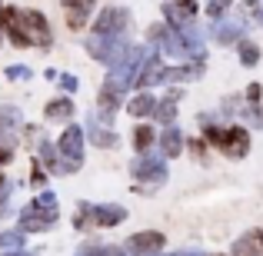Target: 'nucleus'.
<instances>
[{
    "label": "nucleus",
    "mask_w": 263,
    "mask_h": 256,
    "mask_svg": "<svg viewBox=\"0 0 263 256\" xmlns=\"http://www.w3.org/2000/svg\"><path fill=\"white\" fill-rule=\"evenodd\" d=\"M4 33L13 47H50V24L40 10H20L10 7V17L4 24Z\"/></svg>",
    "instance_id": "obj_1"
},
{
    "label": "nucleus",
    "mask_w": 263,
    "mask_h": 256,
    "mask_svg": "<svg viewBox=\"0 0 263 256\" xmlns=\"http://www.w3.org/2000/svg\"><path fill=\"white\" fill-rule=\"evenodd\" d=\"M197 120H200V127H203L206 143H210V147H217L223 156L240 160V156L250 153V133H247L243 127H237V123H233V127H220V123H213L206 113H200Z\"/></svg>",
    "instance_id": "obj_2"
},
{
    "label": "nucleus",
    "mask_w": 263,
    "mask_h": 256,
    "mask_svg": "<svg viewBox=\"0 0 263 256\" xmlns=\"http://www.w3.org/2000/svg\"><path fill=\"white\" fill-rule=\"evenodd\" d=\"M127 220V210L117 203H80L73 213V230H110V226H120Z\"/></svg>",
    "instance_id": "obj_3"
},
{
    "label": "nucleus",
    "mask_w": 263,
    "mask_h": 256,
    "mask_svg": "<svg viewBox=\"0 0 263 256\" xmlns=\"http://www.w3.org/2000/svg\"><path fill=\"white\" fill-rule=\"evenodd\" d=\"M84 140L87 133L70 123V127L60 133V143H57V156H60V173H77L84 167Z\"/></svg>",
    "instance_id": "obj_4"
},
{
    "label": "nucleus",
    "mask_w": 263,
    "mask_h": 256,
    "mask_svg": "<svg viewBox=\"0 0 263 256\" xmlns=\"http://www.w3.org/2000/svg\"><path fill=\"white\" fill-rule=\"evenodd\" d=\"M130 173H134V180L140 183V190H154V186H160L163 180H167V163L157 153H140L130 163Z\"/></svg>",
    "instance_id": "obj_5"
},
{
    "label": "nucleus",
    "mask_w": 263,
    "mask_h": 256,
    "mask_svg": "<svg viewBox=\"0 0 263 256\" xmlns=\"http://www.w3.org/2000/svg\"><path fill=\"white\" fill-rule=\"evenodd\" d=\"M87 53L93 60H100V64H107V67H117L123 57L130 53V44L123 37H90L87 40Z\"/></svg>",
    "instance_id": "obj_6"
},
{
    "label": "nucleus",
    "mask_w": 263,
    "mask_h": 256,
    "mask_svg": "<svg viewBox=\"0 0 263 256\" xmlns=\"http://www.w3.org/2000/svg\"><path fill=\"white\" fill-rule=\"evenodd\" d=\"M130 30V13L123 7H107L97 13L93 20V33L97 37H127Z\"/></svg>",
    "instance_id": "obj_7"
},
{
    "label": "nucleus",
    "mask_w": 263,
    "mask_h": 256,
    "mask_svg": "<svg viewBox=\"0 0 263 256\" xmlns=\"http://www.w3.org/2000/svg\"><path fill=\"white\" fill-rule=\"evenodd\" d=\"M60 210H40V206H24L20 210V233H47L57 223Z\"/></svg>",
    "instance_id": "obj_8"
},
{
    "label": "nucleus",
    "mask_w": 263,
    "mask_h": 256,
    "mask_svg": "<svg viewBox=\"0 0 263 256\" xmlns=\"http://www.w3.org/2000/svg\"><path fill=\"white\" fill-rule=\"evenodd\" d=\"M123 90L120 84H114V80H103V87H100V93H97V110H100V123H110L114 120V113L120 110V103H123Z\"/></svg>",
    "instance_id": "obj_9"
},
{
    "label": "nucleus",
    "mask_w": 263,
    "mask_h": 256,
    "mask_svg": "<svg viewBox=\"0 0 263 256\" xmlns=\"http://www.w3.org/2000/svg\"><path fill=\"white\" fill-rule=\"evenodd\" d=\"M163 243H167V237L157 230H143V233H134V237L127 240V256H157L163 250Z\"/></svg>",
    "instance_id": "obj_10"
},
{
    "label": "nucleus",
    "mask_w": 263,
    "mask_h": 256,
    "mask_svg": "<svg viewBox=\"0 0 263 256\" xmlns=\"http://www.w3.org/2000/svg\"><path fill=\"white\" fill-rule=\"evenodd\" d=\"M167 77H170V67L163 64V60L157 57L154 50H150V57L143 60V67H140V77H137V84H134V87H143V90H147V87H157V84H163Z\"/></svg>",
    "instance_id": "obj_11"
},
{
    "label": "nucleus",
    "mask_w": 263,
    "mask_h": 256,
    "mask_svg": "<svg viewBox=\"0 0 263 256\" xmlns=\"http://www.w3.org/2000/svg\"><path fill=\"white\" fill-rule=\"evenodd\" d=\"M64 4V13H67V27L70 30H84L90 24V13H93L97 0H60Z\"/></svg>",
    "instance_id": "obj_12"
},
{
    "label": "nucleus",
    "mask_w": 263,
    "mask_h": 256,
    "mask_svg": "<svg viewBox=\"0 0 263 256\" xmlns=\"http://www.w3.org/2000/svg\"><path fill=\"white\" fill-rule=\"evenodd\" d=\"M163 13H167L170 27H186L197 13V0H170V4H163Z\"/></svg>",
    "instance_id": "obj_13"
},
{
    "label": "nucleus",
    "mask_w": 263,
    "mask_h": 256,
    "mask_svg": "<svg viewBox=\"0 0 263 256\" xmlns=\"http://www.w3.org/2000/svg\"><path fill=\"white\" fill-rule=\"evenodd\" d=\"M87 140L93 143V147H100V150H114L117 143H120V140H117V133H114V130H110L107 123H100L97 116L87 123Z\"/></svg>",
    "instance_id": "obj_14"
},
{
    "label": "nucleus",
    "mask_w": 263,
    "mask_h": 256,
    "mask_svg": "<svg viewBox=\"0 0 263 256\" xmlns=\"http://www.w3.org/2000/svg\"><path fill=\"white\" fill-rule=\"evenodd\" d=\"M213 37L220 40L223 47H230V44H237V40H243V24L240 20H217V27H213Z\"/></svg>",
    "instance_id": "obj_15"
},
{
    "label": "nucleus",
    "mask_w": 263,
    "mask_h": 256,
    "mask_svg": "<svg viewBox=\"0 0 263 256\" xmlns=\"http://www.w3.org/2000/svg\"><path fill=\"white\" fill-rule=\"evenodd\" d=\"M183 150H186L183 133H180L177 127H163V133H160V153L163 156H180Z\"/></svg>",
    "instance_id": "obj_16"
},
{
    "label": "nucleus",
    "mask_w": 263,
    "mask_h": 256,
    "mask_svg": "<svg viewBox=\"0 0 263 256\" xmlns=\"http://www.w3.org/2000/svg\"><path fill=\"white\" fill-rule=\"evenodd\" d=\"M44 116L47 120H73V100L70 96H57L44 107Z\"/></svg>",
    "instance_id": "obj_17"
},
{
    "label": "nucleus",
    "mask_w": 263,
    "mask_h": 256,
    "mask_svg": "<svg viewBox=\"0 0 263 256\" xmlns=\"http://www.w3.org/2000/svg\"><path fill=\"white\" fill-rule=\"evenodd\" d=\"M154 110H157L154 93H137L134 100L127 103V113L130 116H154Z\"/></svg>",
    "instance_id": "obj_18"
},
{
    "label": "nucleus",
    "mask_w": 263,
    "mask_h": 256,
    "mask_svg": "<svg viewBox=\"0 0 263 256\" xmlns=\"http://www.w3.org/2000/svg\"><path fill=\"white\" fill-rule=\"evenodd\" d=\"M230 256H263V246L257 240V233H247L243 240H237L233 243V253Z\"/></svg>",
    "instance_id": "obj_19"
},
{
    "label": "nucleus",
    "mask_w": 263,
    "mask_h": 256,
    "mask_svg": "<svg viewBox=\"0 0 263 256\" xmlns=\"http://www.w3.org/2000/svg\"><path fill=\"white\" fill-rule=\"evenodd\" d=\"M203 70H206L203 60H190V64H183V67H170V77L167 80H197Z\"/></svg>",
    "instance_id": "obj_20"
},
{
    "label": "nucleus",
    "mask_w": 263,
    "mask_h": 256,
    "mask_svg": "<svg viewBox=\"0 0 263 256\" xmlns=\"http://www.w3.org/2000/svg\"><path fill=\"white\" fill-rule=\"evenodd\" d=\"M134 147H137V153H150V147H154V127L150 123H140L134 130Z\"/></svg>",
    "instance_id": "obj_21"
},
{
    "label": "nucleus",
    "mask_w": 263,
    "mask_h": 256,
    "mask_svg": "<svg viewBox=\"0 0 263 256\" xmlns=\"http://www.w3.org/2000/svg\"><path fill=\"white\" fill-rule=\"evenodd\" d=\"M73 256H127V250L123 246H100V243H87L80 246Z\"/></svg>",
    "instance_id": "obj_22"
},
{
    "label": "nucleus",
    "mask_w": 263,
    "mask_h": 256,
    "mask_svg": "<svg viewBox=\"0 0 263 256\" xmlns=\"http://www.w3.org/2000/svg\"><path fill=\"white\" fill-rule=\"evenodd\" d=\"M154 116L163 123V127H174V120H177V100H174V96L160 100V103H157V110H154Z\"/></svg>",
    "instance_id": "obj_23"
},
{
    "label": "nucleus",
    "mask_w": 263,
    "mask_h": 256,
    "mask_svg": "<svg viewBox=\"0 0 263 256\" xmlns=\"http://www.w3.org/2000/svg\"><path fill=\"white\" fill-rule=\"evenodd\" d=\"M40 163H47L50 173H60V156H57V143L40 140Z\"/></svg>",
    "instance_id": "obj_24"
},
{
    "label": "nucleus",
    "mask_w": 263,
    "mask_h": 256,
    "mask_svg": "<svg viewBox=\"0 0 263 256\" xmlns=\"http://www.w3.org/2000/svg\"><path fill=\"white\" fill-rule=\"evenodd\" d=\"M13 150H17V136L0 130V167H7V163L13 160Z\"/></svg>",
    "instance_id": "obj_25"
},
{
    "label": "nucleus",
    "mask_w": 263,
    "mask_h": 256,
    "mask_svg": "<svg viewBox=\"0 0 263 256\" xmlns=\"http://www.w3.org/2000/svg\"><path fill=\"white\" fill-rule=\"evenodd\" d=\"M240 64L243 67H257L260 64V47L253 40H240Z\"/></svg>",
    "instance_id": "obj_26"
},
{
    "label": "nucleus",
    "mask_w": 263,
    "mask_h": 256,
    "mask_svg": "<svg viewBox=\"0 0 263 256\" xmlns=\"http://www.w3.org/2000/svg\"><path fill=\"white\" fill-rule=\"evenodd\" d=\"M24 237L27 233H20V230H4L0 233V250H17V246H24Z\"/></svg>",
    "instance_id": "obj_27"
},
{
    "label": "nucleus",
    "mask_w": 263,
    "mask_h": 256,
    "mask_svg": "<svg viewBox=\"0 0 263 256\" xmlns=\"http://www.w3.org/2000/svg\"><path fill=\"white\" fill-rule=\"evenodd\" d=\"M230 4H233V0H206V17H210V20H220Z\"/></svg>",
    "instance_id": "obj_28"
},
{
    "label": "nucleus",
    "mask_w": 263,
    "mask_h": 256,
    "mask_svg": "<svg viewBox=\"0 0 263 256\" xmlns=\"http://www.w3.org/2000/svg\"><path fill=\"white\" fill-rule=\"evenodd\" d=\"M33 206H40V210H60V206H57V196H53L50 190H44L40 196H33Z\"/></svg>",
    "instance_id": "obj_29"
},
{
    "label": "nucleus",
    "mask_w": 263,
    "mask_h": 256,
    "mask_svg": "<svg viewBox=\"0 0 263 256\" xmlns=\"http://www.w3.org/2000/svg\"><path fill=\"white\" fill-rule=\"evenodd\" d=\"M30 183H33V186H44V183H47V173H44V167H40V160L30 163Z\"/></svg>",
    "instance_id": "obj_30"
},
{
    "label": "nucleus",
    "mask_w": 263,
    "mask_h": 256,
    "mask_svg": "<svg viewBox=\"0 0 263 256\" xmlns=\"http://www.w3.org/2000/svg\"><path fill=\"white\" fill-rule=\"evenodd\" d=\"M7 77H10V80H27V77H30V70L20 67V64H13V67H7Z\"/></svg>",
    "instance_id": "obj_31"
},
{
    "label": "nucleus",
    "mask_w": 263,
    "mask_h": 256,
    "mask_svg": "<svg viewBox=\"0 0 263 256\" xmlns=\"http://www.w3.org/2000/svg\"><path fill=\"white\" fill-rule=\"evenodd\" d=\"M260 96H263V87L260 84H250V87H247V103H257Z\"/></svg>",
    "instance_id": "obj_32"
},
{
    "label": "nucleus",
    "mask_w": 263,
    "mask_h": 256,
    "mask_svg": "<svg viewBox=\"0 0 263 256\" xmlns=\"http://www.w3.org/2000/svg\"><path fill=\"white\" fill-rule=\"evenodd\" d=\"M60 87H64L67 93H77V77H70V73H64V77H60Z\"/></svg>",
    "instance_id": "obj_33"
},
{
    "label": "nucleus",
    "mask_w": 263,
    "mask_h": 256,
    "mask_svg": "<svg viewBox=\"0 0 263 256\" xmlns=\"http://www.w3.org/2000/svg\"><path fill=\"white\" fill-rule=\"evenodd\" d=\"M186 147L193 150V156H197V160H206V147H203V140H193V143H186Z\"/></svg>",
    "instance_id": "obj_34"
},
{
    "label": "nucleus",
    "mask_w": 263,
    "mask_h": 256,
    "mask_svg": "<svg viewBox=\"0 0 263 256\" xmlns=\"http://www.w3.org/2000/svg\"><path fill=\"white\" fill-rule=\"evenodd\" d=\"M247 116H250V123H253V127H263V107L247 110Z\"/></svg>",
    "instance_id": "obj_35"
},
{
    "label": "nucleus",
    "mask_w": 263,
    "mask_h": 256,
    "mask_svg": "<svg viewBox=\"0 0 263 256\" xmlns=\"http://www.w3.org/2000/svg\"><path fill=\"white\" fill-rule=\"evenodd\" d=\"M0 256H37V253H30V250H24V246H17V250H4Z\"/></svg>",
    "instance_id": "obj_36"
},
{
    "label": "nucleus",
    "mask_w": 263,
    "mask_h": 256,
    "mask_svg": "<svg viewBox=\"0 0 263 256\" xmlns=\"http://www.w3.org/2000/svg\"><path fill=\"white\" fill-rule=\"evenodd\" d=\"M174 256H206V253H200V250H183V253H174Z\"/></svg>",
    "instance_id": "obj_37"
},
{
    "label": "nucleus",
    "mask_w": 263,
    "mask_h": 256,
    "mask_svg": "<svg viewBox=\"0 0 263 256\" xmlns=\"http://www.w3.org/2000/svg\"><path fill=\"white\" fill-rule=\"evenodd\" d=\"M253 20H257V24L263 27V10H257V13H253Z\"/></svg>",
    "instance_id": "obj_38"
},
{
    "label": "nucleus",
    "mask_w": 263,
    "mask_h": 256,
    "mask_svg": "<svg viewBox=\"0 0 263 256\" xmlns=\"http://www.w3.org/2000/svg\"><path fill=\"white\" fill-rule=\"evenodd\" d=\"M257 240H260V246H263V230H260V233H257Z\"/></svg>",
    "instance_id": "obj_39"
},
{
    "label": "nucleus",
    "mask_w": 263,
    "mask_h": 256,
    "mask_svg": "<svg viewBox=\"0 0 263 256\" xmlns=\"http://www.w3.org/2000/svg\"><path fill=\"white\" fill-rule=\"evenodd\" d=\"M157 256H160V253H157Z\"/></svg>",
    "instance_id": "obj_40"
},
{
    "label": "nucleus",
    "mask_w": 263,
    "mask_h": 256,
    "mask_svg": "<svg viewBox=\"0 0 263 256\" xmlns=\"http://www.w3.org/2000/svg\"><path fill=\"white\" fill-rule=\"evenodd\" d=\"M220 256H223V253H220Z\"/></svg>",
    "instance_id": "obj_41"
}]
</instances>
